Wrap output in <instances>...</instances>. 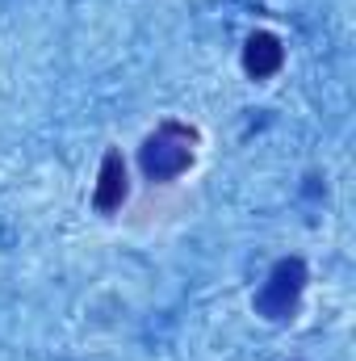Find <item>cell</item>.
<instances>
[{"mask_svg": "<svg viewBox=\"0 0 356 361\" xmlns=\"http://www.w3.org/2000/svg\"><path fill=\"white\" fill-rule=\"evenodd\" d=\"M197 143H201V130L180 122V118H160L155 130L143 135L139 143V173L151 185H168V180L184 177L197 160Z\"/></svg>", "mask_w": 356, "mask_h": 361, "instance_id": "6da1fadb", "label": "cell"}, {"mask_svg": "<svg viewBox=\"0 0 356 361\" xmlns=\"http://www.w3.org/2000/svg\"><path fill=\"white\" fill-rule=\"evenodd\" d=\"M306 286H310V269L302 257H281L272 269L265 273L256 298H252V311L265 319V324H293L298 311H302V298H306Z\"/></svg>", "mask_w": 356, "mask_h": 361, "instance_id": "7a4b0ae2", "label": "cell"}, {"mask_svg": "<svg viewBox=\"0 0 356 361\" xmlns=\"http://www.w3.org/2000/svg\"><path fill=\"white\" fill-rule=\"evenodd\" d=\"M130 197V169H126V156L122 147H105L101 156V169H96V185H92V210L113 219Z\"/></svg>", "mask_w": 356, "mask_h": 361, "instance_id": "3957f363", "label": "cell"}, {"mask_svg": "<svg viewBox=\"0 0 356 361\" xmlns=\"http://www.w3.org/2000/svg\"><path fill=\"white\" fill-rule=\"evenodd\" d=\"M239 63H243V76H248V80H256V85H260V80H272V76L285 68V42H281L272 30H256V34H248Z\"/></svg>", "mask_w": 356, "mask_h": 361, "instance_id": "277c9868", "label": "cell"}]
</instances>
